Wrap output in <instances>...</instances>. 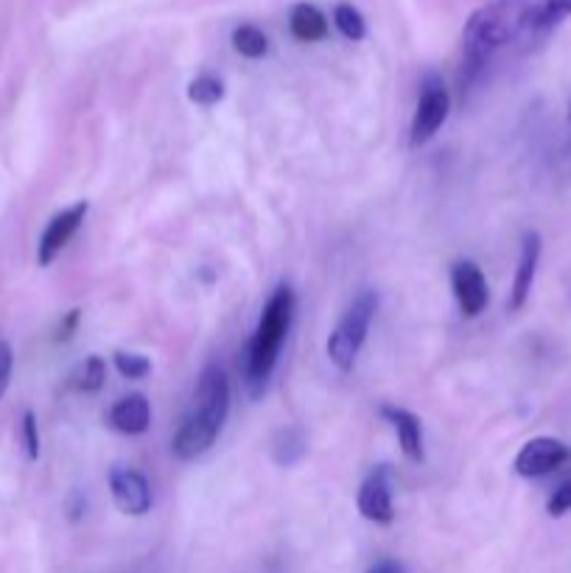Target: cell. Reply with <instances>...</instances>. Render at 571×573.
Here are the masks:
<instances>
[{
  "label": "cell",
  "mask_w": 571,
  "mask_h": 573,
  "mask_svg": "<svg viewBox=\"0 0 571 573\" xmlns=\"http://www.w3.org/2000/svg\"><path fill=\"white\" fill-rule=\"evenodd\" d=\"M529 0H496L474 12L462 31V90L476 79L487 56L527 31Z\"/></svg>",
  "instance_id": "6da1fadb"
},
{
  "label": "cell",
  "mask_w": 571,
  "mask_h": 573,
  "mask_svg": "<svg viewBox=\"0 0 571 573\" xmlns=\"http://www.w3.org/2000/svg\"><path fill=\"white\" fill-rule=\"evenodd\" d=\"M194 400V411L171 442L174 456L183 458V462H194L202 453L211 451L216 436L225 429L227 414H230V380L219 364H207L202 369Z\"/></svg>",
  "instance_id": "7a4b0ae2"
},
{
  "label": "cell",
  "mask_w": 571,
  "mask_h": 573,
  "mask_svg": "<svg viewBox=\"0 0 571 573\" xmlns=\"http://www.w3.org/2000/svg\"><path fill=\"white\" fill-rule=\"evenodd\" d=\"M292 320L294 291L283 283L272 291L269 302L263 305L256 333H252L247 353H244L247 356L244 358V383H247L252 398H258L267 389V380L274 372V364H278L280 347H283L286 333L292 327Z\"/></svg>",
  "instance_id": "3957f363"
},
{
  "label": "cell",
  "mask_w": 571,
  "mask_h": 573,
  "mask_svg": "<svg viewBox=\"0 0 571 573\" xmlns=\"http://www.w3.org/2000/svg\"><path fill=\"white\" fill-rule=\"evenodd\" d=\"M376 311L378 294L373 289H365L351 305H347L342 320L336 322L334 333H331L328 338V358L340 372H351L356 358H359L373 320H376Z\"/></svg>",
  "instance_id": "277c9868"
},
{
  "label": "cell",
  "mask_w": 571,
  "mask_h": 573,
  "mask_svg": "<svg viewBox=\"0 0 571 573\" xmlns=\"http://www.w3.org/2000/svg\"><path fill=\"white\" fill-rule=\"evenodd\" d=\"M451 112V96L445 90L443 79L438 73H429L420 85V98H418V109H414L412 127H409V145L412 149H420L429 140L438 134V129L443 127L445 118Z\"/></svg>",
  "instance_id": "5b68a950"
},
{
  "label": "cell",
  "mask_w": 571,
  "mask_h": 573,
  "mask_svg": "<svg viewBox=\"0 0 571 573\" xmlns=\"http://www.w3.org/2000/svg\"><path fill=\"white\" fill-rule=\"evenodd\" d=\"M87 210H90V202H76V205L65 207L62 213H56L54 218L45 227L43 238H40L37 247V263L40 266H51L56 260V255L71 244V238L79 233L82 221L87 218Z\"/></svg>",
  "instance_id": "8992f818"
},
{
  "label": "cell",
  "mask_w": 571,
  "mask_h": 573,
  "mask_svg": "<svg viewBox=\"0 0 571 573\" xmlns=\"http://www.w3.org/2000/svg\"><path fill=\"white\" fill-rule=\"evenodd\" d=\"M451 289H454L462 316L474 320V316H480L487 309V300H491L487 280L474 260H460V263L451 266Z\"/></svg>",
  "instance_id": "52a82bcc"
},
{
  "label": "cell",
  "mask_w": 571,
  "mask_h": 573,
  "mask_svg": "<svg viewBox=\"0 0 571 573\" xmlns=\"http://www.w3.org/2000/svg\"><path fill=\"white\" fill-rule=\"evenodd\" d=\"M110 493L116 507L123 515H147L152 509V487H149L147 476L132 467H112L110 471Z\"/></svg>",
  "instance_id": "ba28073f"
},
{
  "label": "cell",
  "mask_w": 571,
  "mask_h": 573,
  "mask_svg": "<svg viewBox=\"0 0 571 573\" xmlns=\"http://www.w3.org/2000/svg\"><path fill=\"white\" fill-rule=\"evenodd\" d=\"M569 458V447L554 436H535L518 451L516 456V473L524 478H538L547 473L558 471Z\"/></svg>",
  "instance_id": "9c48e42d"
},
{
  "label": "cell",
  "mask_w": 571,
  "mask_h": 573,
  "mask_svg": "<svg viewBox=\"0 0 571 573\" xmlns=\"http://www.w3.org/2000/svg\"><path fill=\"white\" fill-rule=\"evenodd\" d=\"M362 518L373 520V523H392L396 518V507H392V489H389V473L384 467L373 471L359 487V498H356Z\"/></svg>",
  "instance_id": "30bf717a"
},
{
  "label": "cell",
  "mask_w": 571,
  "mask_h": 573,
  "mask_svg": "<svg viewBox=\"0 0 571 573\" xmlns=\"http://www.w3.org/2000/svg\"><path fill=\"white\" fill-rule=\"evenodd\" d=\"M538 263H541V236L538 233H527L521 241V258H518L516 278H513L510 300H507L510 311H521L527 305L535 274H538Z\"/></svg>",
  "instance_id": "8fae6325"
},
{
  "label": "cell",
  "mask_w": 571,
  "mask_h": 573,
  "mask_svg": "<svg viewBox=\"0 0 571 573\" xmlns=\"http://www.w3.org/2000/svg\"><path fill=\"white\" fill-rule=\"evenodd\" d=\"M381 417L392 425V431L398 434V442H401V451L409 462L420 465L425 458L423 451V425H420L418 417L412 411L401 409V406H381Z\"/></svg>",
  "instance_id": "7c38bea8"
},
{
  "label": "cell",
  "mask_w": 571,
  "mask_h": 573,
  "mask_svg": "<svg viewBox=\"0 0 571 573\" xmlns=\"http://www.w3.org/2000/svg\"><path fill=\"white\" fill-rule=\"evenodd\" d=\"M110 425L118 431V434L127 436H138L147 434L149 425H152V406L143 394H127V398L118 400L116 406L110 409Z\"/></svg>",
  "instance_id": "4fadbf2b"
},
{
  "label": "cell",
  "mask_w": 571,
  "mask_h": 573,
  "mask_svg": "<svg viewBox=\"0 0 571 573\" xmlns=\"http://www.w3.org/2000/svg\"><path fill=\"white\" fill-rule=\"evenodd\" d=\"M289 29L300 43H320L328 36V20L311 3H298L292 9V18H289Z\"/></svg>",
  "instance_id": "5bb4252c"
},
{
  "label": "cell",
  "mask_w": 571,
  "mask_h": 573,
  "mask_svg": "<svg viewBox=\"0 0 571 573\" xmlns=\"http://www.w3.org/2000/svg\"><path fill=\"white\" fill-rule=\"evenodd\" d=\"M571 14V0H529L527 31L554 29L563 18Z\"/></svg>",
  "instance_id": "9a60e30c"
},
{
  "label": "cell",
  "mask_w": 571,
  "mask_h": 573,
  "mask_svg": "<svg viewBox=\"0 0 571 573\" xmlns=\"http://www.w3.org/2000/svg\"><path fill=\"white\" fill-rule=\"evenodd\" d=\"M104 380H107V364H104L101 356H90L74 369L71 375V383H74L76 392H85L93 394L104 387Z\"/></svg>",
  "instance_id": "2e32d148"
},
{
  "label": "cell",
  "mask_w": 571,
  "mask_h": 573,
  "mask_svg": "<svg viewBox=\"0 0 571 573\" xmlns=\"http://www.w3.org/2000/svg\"><path fill=\"white\" fill-rule=\"evenodd\" d=\"M233 48L247 60H261L269 51V40L258 25H238L233 31Z\"/></svg>",
  "instance_id": "e0dca14e"
},
{
  "label": "cell",
  "mask_w": 571,
  "mask_h": 573,
  "mask_svg": "<svg viewBox=\"0 0 571 573\" xmlns=\"http://www.w3.org/2000/svg\"><path fill=\"white\" fill-rule=\"evenodd\" d=\"M272 456H274V462L283 467L298 465L300 458L305 456V436L300 434L298 429L280 431V436L274 440V445H272Z\"/></svg>",
  "instance_id": "ac0fdd59"
},
{
  "label": "cell",
  "mask_w": 571,
  "mask_h": 573,
  "mask_svg": "<svg viewBox=\"0 0 571 573\" xmlns=\"http://www.w3.org/2000/svg\"><path fill=\"white\" fill-rule=\"evenodd\" d=\"M334 25L340 29V34L345 36V40H353V43L365 40L367 34L365 18H362V12L353 7V3H340V7L334 9Z\"/></svg>",
  "instance_id": "d6986e66"
},
{
  "label": "cell",
  "mask_w": 571,
  "mask_h": 573,
  "mask_svg": "<svg viewBox=\"0 0 571 573\" xmlns=\"http://www.w3.org/2000/svg\"><path fill=\"white\" fill-rule=\"evenodd\" d=\"M188 98L200 107H213V104H219L225 98V85L211 73H202L188 85Z\"/></svg>",
  "instance_id": "ffe728a7"
},
{
  "label": "cell",
  "mask_w": 571,
  "mask_h": 573,
  "mask_svg": "<svg viewBox=\"0 0 571 573\" xmlns=\"http://www.w3.org/2000/svg\"><path fill=\"white\" fill-rule=\"evenodd\" d=\"M116 369L123 375V378H147L152 372V361L140 353H116Z\"/></svg>",
  "instance_id": "44dd1931"
},
{
  "label": "cell",
  "mask_w": 571,
  "mask_h": 573,
  "mask_svg": "<svg viewBox=\"0 0 571 573\" xmlns=\"http://www.w3.org/2000/svg\"><path fill=\"white\" fill-rule=\"evenodd\" d=\"M23 445H25V456L31 462L40 458V429H37V414L34 411H25L23 414Z\"/></svg>",
  "instance_id": "7402d4cb"
},
{
  "label": "cell",
  "mask_w": 571,
  "mask_h": 573,
  "mask_svg": "<svg viewBox=\"0 0 571 573\" xmlns=\"http://www.w3.org/2000/svg\"><path fill=\"white\" fill-rule=\"evenodd\" d=\"M547 512L552 515V518H563L565 512H571V482L560 484V487L554 489L552 498H549L547 504Z\"/></svg>",
  "instance_id": "603a6c76"
},
{
  "label": "cell",
  "mask_w": 571,
  "mask_h": 573,
  "mask_svg": "<svg viewBox=\"0 0 571 573\" xmlns=\"http://www.w3.org/2000/svg\"><path fill=\"white\" fill-rule=\"evenodd\" d=\"M12 367H14V353L9 347V342H0V398L9 389V380H12Z\"/></svg>",
  "instance_id": "cb8c5ba5"
},
{
  "label": "cell",
  "mask_w": 571,
  "mask_h": 573,
  "mask_svg": "<svg viewBox=\"0 0 571 573\" xmlns=\"http://www.w3.org/2000/svg\"><path fill=\"white\" fill-rule=\"evenodd\" d=\"M365 573H409V571H407V565H403V562L381 560V562H376L373 567H367Z\"/></svg>",
  "instance_id": "d4e9b609"
},
{
  "label": "cell",
  "mask_w": 571,
  "mask_h": 573,
  "mask_svg": "<svg viewBox=\"0 0 571 573\" xmlns=\"http://www.w3.org/2000/svg\"><path fill=\"white\" fill-rule=\"evenodd\" d=\"M76 325H79V311H71V314L65 316V320H62V325H60V342H67V338L74 336V331H76Z\"/></svg>",
  "instance_id": "484cf974"
},
{
  "label": "cell",
  "mask_w": 571,
  "mask_h": 573,
  "mask_svg": "<svg viewBox=\"0 0 571 573\" xmlns=\"http://www.w3.org/2000/svg\"><path fill=\"white\" fill-rule=\"evenodd\" d=\"M569 129H571V107H569Z\"/></svg>",
  "instance_id": "4316f807"
}]
</instances>
